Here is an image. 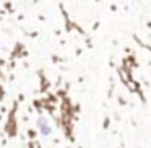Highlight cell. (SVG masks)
I'll list each match as a JSON object with an SVG mask.
<instances>
[{"instance_id": "1", "label": "cell", "mask_w": 151, "mask_h": 148, "mask_svg": "<svg viewBox=\"0 0 151 148\" xmlns=\"http://www.w3.org/2000/svg\"><path fill=\"white\" fill-rule=\"evenodd\" d=\"M37 127H39V132L42 135H49L50 134V125H49V122H47L44 117H41L39 121H37Z\"/></svg>"}]
</instances>
